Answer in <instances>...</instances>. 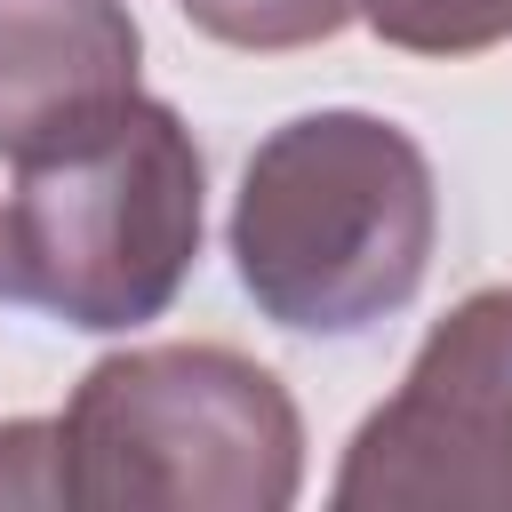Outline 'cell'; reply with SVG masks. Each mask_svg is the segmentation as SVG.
<instances>
[{"label": "cell", "instance_id": "obj_1", "mask_svg": "<svg viewBox=\"0 0 512 512\" xmlns=\"http://www.w3.org/2000/svg\"><path fill=\"white\" fill-rule=\"evenodd\" d=\"M440 248L424 144L360 104L280 120L232 192V272L272 328L360 336L416 304Z\"/></svg>", "mask_w": 512, "mask_h": 512}, {"label": "cell", "instance_id": "obj_2", "mask_svg": "<svg viewBox=\"0 0 512 512\" xmlns=\"http://www.w3.org/2000/svg\"><path fill=\"white\" fill-rule=\"evenodd\" d=\"M304 416L232 344H128L56 416V504L72 512H288Z\"/></svg>", "mask_w": 512, "mask_h": 512}, {"label": "cell", "instance_id": "obj_3", "mask_svg": "<svg viewBox=\"0 0 512 512\" xmlns=\"http://www.w3.org/2000/svg\"><path fill=\"white\" fill-rule=\"evenodd\" d=\"M208 232V160L176 104L136 96L104 128L16 168L8 248L24 304L80 336H128L160 320Z\"/></svg>", "mask_w": 512, "mask_h": 512}, {"label": "cell", "instance_id": "obj_4", "mask_svg": "<svg viewBox=\"0 0 512 512\" xmlns=\"http://www.w3.org/2000/svg\"><path fill=\"white\" fill-rule=\"evenodd\" d=\"M336 512H512V288L432 320L336 464Z\"/></svg>", "mask_w": 512, "mask_h": 512}, {"label": "cell", "instance_id": "obj_5", "mask_svg": "<svg viewBox=\"0 0 512 512\" xmlns=\"http://www.w3.org/2000/svg\"><path fill=\"white\" fill-rule=\"evenodd\" d=\"M144 32L128 0H0V160L64 152L136 104Z\"/></svg>", "mask_w": 512, "mask_h": 512}, {"label": "cell", "instance_id": "obj_6", "mask_svg": "<svg viewBox=\"0 0 512 512\" xmlns=\"http://www.w3.org/2000/svg\"><path fill=\"white\" fill-rule=\"evenodd\" d=\"M360 24L400 56H488L512 40V0H360Z\"/></svg>", "mask_w": 512, "mask_h": 512}, {"label": "cell", "instance_id": "obj_7", "mask_svg": "<svg viewBox=\"0 0 512 512\" xmlns=\"http://www.w3.org/2000/svg\"><path fill=\"white\" fill-rule=\"evenodd\" d=\"M176 8L192 32H208L216 48H240V56L320 48L360 16V0H176Z\"/></svg>", "mask_w": 512, "mask_h": 512}, {"label": "cell", "instance_id": "obj_8", "mask_svg": "<svg viewBox=\"0 0 512 512\" xmlns=\"http://www.w3.org/2000/svg\"><path fill=\"white\" fill-rule=\"evenodd\" d=\"M0 504H56V416L0 424Z\"/></svg>", "mask_w": 512, "mask_h": 512}, {"label": "cell", "instance_id": "obj_9", "mask_svg": "<svg viewBox=\"0 0 512 512\" xmlns=\"http://www.w3.org/2000/svg\"><path fill=\"white\" fill-rule=\"evenodd\" d=\"M0 304H24V288H16V248H8V208H0Z\"/></svg>", "mask_w": 512, "mask_h": 512}]
</instances>
